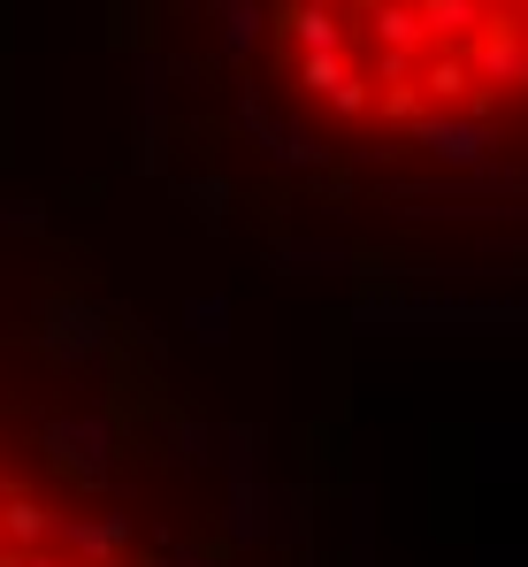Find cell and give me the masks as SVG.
<instances>
[{"label": "cell", "mask_w": 528, "mask_h": 567, "mask_svg": "<svg viewBox=\"0 0 528 567\" xmlns=\"http://www.w3.org/2000/svg\"><path fill=\"white\" fill-rule=\"evenodd\" d=\"M276 54L314 107L406 138L528 115V0H276Z\"/></svg>", "instance_id": "1"}]
</instances>
